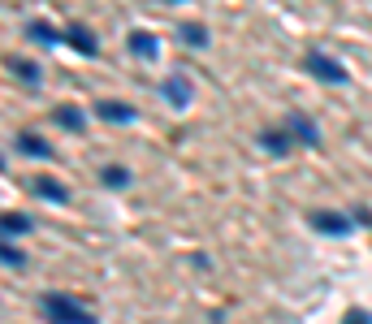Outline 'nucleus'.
<instances>
[{"label":"nucleus","mask_w":372,"mask_h":324,"mask_svg":"<svg viewBox=\"0 0 372 324\" xmlns=\"http://www.w3.org/2000/svg\"><path fill=\"white\" fill-rule=\"evenodd\" d=\"M43 316L52 324H100L91 307H83V298L70 294H43Z\"/></svg>","instance_id":"f257e3e1"},{"label":"nucleus","mask_w":372,"mask_h":324,"mask_svg":"<svg viewBox=\"0 0 372 324\" xmlns=\"http://www.w3.org/2000/svg\"><path fill=\"white\" fill-rule=\"evenodd\" d=\"M307 221H312L316 234H329V238H342L355 230V216H346V212H312Z\"/></svg>","instance_id":"f03ea898"},{"label":"nucleus","mask_w":372,"mask_h":324,"mask_svg":"<svg viewBox=\"0 0 372 324\" xmlns=\"http://www.w3.org/2000/svg\"><path fill=\"white\" fill-rule=\"evenodd\" d=\"M307 70H312L316 78H325V83H346V70H342V65L329 61V57H320V52L307 61Z\"/></svg>","instance_id":"7ed1b4c3"},{"label":"nucleus","mask_w":372,"mask_h":324,"mask_svg":"<svg viewBox=\"0 0 372 324\" xmlns=\"http://www.w3.org/2000/svg\"><path fill=\"white\" fill-rule=\"evenodd\" d=\"M290 134H295L299 143H303V148H316V143H320V134H316V125L312 121H307V117H290Z\"/></svg>","instance_id":"20e7f679"},{"label":"nucleus","mask_w":372,"mask_h":324,"mask_svg":"<svg viewBox=\"0 0 372 324\" xmlns=\"http://www.w3.org/2000/svg\"><path fill=\"white\" fill-rule=\"evenodd\" d=\"M18 234H30V221H26L22 212L0 216V238H18Z\"/></svg>","instance_id":"39448f33"},{"label":"nucleus","mask_w":372,"mask_h":324,"mask_svg":"<svg viewBox=\"0 0 372 324\" xmlns=\"http://www.w3.org/2000/svg\"><path fill=\"white\" fill-rule=\"evenodd\" d=\"M260 143H264L273 156H286V152H290V130H282V134H277V130H264Z\"/></svg>","instance_id":"423d86ee"},{"label":"nucleus","mask_w":372,"mask_h":324,"mask_svg":"<svg viewBox=\"0 0 372 324\" xmlns=\"http://www.w3.org/2000/svg\"><path fill=\"white\" fill-rule=\"evenodd\" d=\"M39 194H43V199H52V203H66V186H61V182H52V177H39Z\"/></svg>","instance_id":"0eeeda50"},{"label":"nucleus","mask_w":372,"mask_h":324,"mask_svg":"<svg viewBox=\"0 0 372 324\" xmlns=\"http://www.w3.org/2000/svg\"><path fill=\"white\" fill-rule=\"evenodd\" d=\"M100 117H108V121H130L135 112H130V108H121V104H100Z\"/></svg>","instance_id":"6e6552de"},{"label":"nucleus","mask_w":372,"mask_h":324,"mask_svg":"<svg viewBox=\"0 0 372 324\" xmlns=\"http://www.w3.org/2000/svg\"><path fill=\"white\" fill-rule=\"evenodd\" d=\"M0 259H5L9 268H22V264H26V255H22V251H13L9 242H0Z\"/></svg>","instance_id":"1a4fd4ad"},{"label":"nucleus","mask_w":372,"mask_h":324,"mask_svg":"<svg viewBox=\"0 0 372 324\" xmlns=\"http://www.w3.org/2000/svg\"><path fill=\"white\" fill-rule=\"evenodd\" d=\"M126 182H130L126 169H104V186H126Z\"/></svg>","instance_id":"9d476101"},{"label":"nucleus","mask_w":372,"mask_h":324,"mask_svg":"<svg viewBox=\"0 0 372 324\" xmlns=\"http://www.w3.org/2000/svg\"><path fill=\"white\" fill-rule=\"evenodd\" d=\"M22 152H30V156H48V143H39V139L22 134Z\"/></svg>","instance_id":"9b49d317"},{"label":"nucleus","mask_w":372,"mask_h":324,"mask_svg":"<svg viewBox=\"0 0 372 324\" xmlns=\"http://www.w3.org/2000/svg\"><path fill=\"white\" fill-rule=\"evenodd\" d=\"M346 324H372V316H368V312H360V307H355V312H346Z\"/></svg>","instance_id":"f8f14e48"},{"label":"nucleus","mask_w":372,"mask_h":324,"mask_svg":"<svg viewBox=\"0 0 372 324\" xmlns=\"http://www.w3.org/2000/svg\"><path fill=\"white\" fill-rule=\"evenodd\" d=\"M57 117H61V121H66V125H70V130H74V125H78V121H83V117H78V112H70V108H61V112H57Z\"/></svg>","instance_id":"ddd939ff"}]
</instances>
